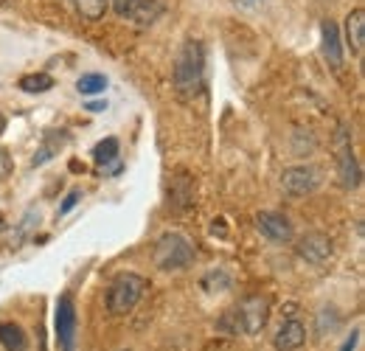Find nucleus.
Listing matches in <instances>:
<instances>
[{
  "instance_id": "1",
  "label": "nucleus",
  "mask_w": 365,
  "mask_h": 351,
  "mask_svg": "<svg viewBox=\"0 0 365 351\" xmlns=\"http://www.w3.org/2000/svg\"><path fill=\"white\" fill-rule=\"evenodd\" d=\"M172 85L180 98H194L205 88V48L200 40H185L172 65Z\"/></svg>"
},
{
  "instance_id": "2",
  "label": "nucleus",
  "mask_w": 365,
  "mask_h": 351,
  "mask_svg": "<svg viewBox=\"0 0 365 351\" xmlns=\"http://www.w3.org/2000/svg\"><path fill=\"white\" fill-rule=\"evenodd\" d=\"M270 320V301L262 298V295H253V298H245L242 304L225 312L222 320H220V329L228 332V335H259Z\"/></svg>"
},
{
  "instance_id": "3",
  "label": "nucleus",
  "mask_w": 365,
  "mask_h": 351,
  "mask_svg": "<svg viewBox=\"0 0 365 351\" xmlns=\"http://www.w3.org/2000/svg\"><path fill=\"white\" fill-rule=\"evenodd\" d=\"M194 259H197V250H194L191 239L178 233V230L163 233V236L155 242V267L163 270V273L185 270V267L194 264Z\"/></svg>"
},
{
  "instance_id": "4",
  "label": "nucleus",
  "mask_w": 365,
  "mask_h": 351,
  "mask_svg": "<svg viewBox=\"0 0 365 351\" xmlns=\"http://www.w3.org/2000/svg\"><path fill=\"white\" fill-rule=\"evenodd\" d=\"M149 281L138 273H121L110 290H107V309L110 315H130L140 304V298L146 295Z\"/></svg>"
},
{
  "instance_id": "5",
  "label": "nucleus",
  "mask_w": 365,
  "mask_h": 351,
  "mask_svg": "<svg viewBox=\"0 0 365 351\" xmlns=\"http://www.w3.org/2000/svg\"><path fill=\"white\" fill-rule=\"evenodd\" d=\"M337 180L343 188H360L363 183V169H360V161L354 155V143H351V135L346 127H337Z\"/></svg>"
},
{
  "instance_id": "6",
  "label": "nucleus",
  "mask_w": 365,
  "mask_h": 351,
  "mask_svg": "<svg viewBox=\"0 0 365 351\" xmlns=\"http://www.w3.org/2000/svg\"><path fill=\"white\" fill-rule=\"evenodd\" d=\"M76 326H79V315L73 295H59L56 312H53V329H56V346L59 351H76Z\"/></svg>"
},
{
  "instance_id": "7",
  "label": "nucleus",
  "mask_w": 365,
  "mask_h": 351,
  "mask_svg": "<svg viewBox=\"0 0 365 351\" xmlns=\"http://www.w3.org/2000/svg\"><path fill=\"white\" fill-rule=\"evenodd\" d=\"M320 185V172L315 166H289L281 175V188L289 197H307L312 191H318Z\"/></svg>"
},
{
  "instance_id": "8",
  "label": "nucleus",
  "mask_w": 365,
  "mask_h": 351,
  "mask_svg": "<svg viewBox=\"0 0 365 351\" xmlns=\"http://www.w3.org/2000/svg\"><path fill=\"white\" fill-rule=\"evenodd\" d=\"M110 3L118 17L133 20L138 26H152L163 14V6L158 0H110Z\"/></svg>"
},
{
  "instance_id": "9",
  "label": "nucleus",
  "mask_w": 365,
  "mask_h": 351,
  "mask_svg": "<svg viewBox=\"0 0 365 351\" xmlns=\"http://www.w3.org/2000/svg\"><path fill=\"white\" fill-rule=\"evenodd\" d=\"M304 343H307V326H304V320L295 317V315H287L284 323H281V329L275 332L273 337L275 351H298Z\"/></svg>"
},
{
  "instance_id": "10",
  "label": "nucleus",
  "mask_w": 365,
  "mask_h": 351,
  "mask_svg": "<svg viewBox=\"0 0 365 351\" xmlns=\"http://www.w3.org/2000/svg\"><path fill=\"white\" fill-rule=\"evenodd\" d=\"M256 228L262 230V236H267L270 242H289L292 239V222L278 211H262L256 214Z\"/></svg>"
},
{
  "instance_id": "11",
  "label": "nucleus",
  "mask_w": 365,
  "mask_h": 351,
  "mask_svg": "<svg viewBox=\"0 0 365 351\" xmlns=\"http://www.w3.org/2000/svg\"><path fill=\"white\" fill-rule=\"evenodd\" d=\"M68 143H71V132L68 130H48L46 135H43V143L37 146V152H34V158H31V166L40 169V166L51 163Z\"/></svg>"
},
{
  "instance_id": "12",
  "label": "nucleus",
  "mask_w": 365,
  "mask_h": 351,
  "mask_svg": "<svg viewBox=\"0 0 365 351\" xmlns=\"http://www.w3.org/2000/svg\"><path fill=\"white\" fill-rule=\"evenodd\" d=\"M320 34H323V59L329 62L331 71L343 68V40H340V29L334 20H323L320 23Z\"/></svg>"
},
{
  "instance_id": "13",
  "label": "nucleus",
  "mask_w": 365,
  "mask_h": 351,
  "mask_svg": "<svg viewBox=\"0 0 365 351\" xmlns=\"http://www.w3.org/2000/svg\"><path fill=\"white\" fill-rule=\"evenodd\" d=\"M298 256L309 264H326L331 256V239L326 233H307L298 242Z\"/></svg>"
},
{
  "instance_id": "14",
  "label": "nucleus",
  "mask_w": 365,
  "mask_h": 351,
  "mask_svg": "<svg viewBox=\"0 0 365 351\" xmlns=\"http://www.w3.org/2000/svg\"><path fill=\"white\" fill-rule=\"evenodd\" d=\"M118 152H121V143L118 138H104L93 146V161L98 169H110V172H121V163H118Z\"/></svg>"
},
{
  "instance_id": "15",
  "label": "nucleus",
  "mask_w": 365,
  "mask_h": 351,
  "mask_svg": "<svg viewBox=\"0 0 365 351\" xmlns=\"http://www.w3.org/2000/svg\"><path fill=\"white\" fill-rule=\"evenodd\" d=\"M346 40L351 45V51L357 56H363L365 48V11L363 9H351L346 14Z\"/></svg>"
},
{
  "instance_id": "16",
  "label": "nucleus",
  "mask_w": 365,
  "mask_h": 351,
  "mask_svg": "<svg viewBox=\"0 0 365 351\" xmlns=\"http://www.w3.org/2000/svg\"><path fill=\"white\" fill-rule=\"evenodd\" d=\"M62 3L88 23H98L107 14V6H110V0H62Z\"/></svg>"
},
{
  "instance_id": "17",
  "label": "nucleus",
  "mask_w": 365,
  "mask_h": 351,
  "mask_svg": "<svg viewBox=\"0 0 365 351\" xmlns=\"http://www.w3.org/2000/svg\"><path fill=\"white\" fill-rule=\"evenodd\" d=\"M0 346L3 351H29V337L23 332V326L6 320L0 323Z\"/></svg>"
},
{
  "instance_id": "18",
  "label": "nucleus",
  "mask_w": 365,
  "mask_h": 351,
  "mask_svg": "<svg viewBox=\"0 0 365 351\" xmlns=\"http://www.w3.org/2000/svg\"><path fill=\"white\" fill-rule=\"evenodd\" d=\"M76 90L82 96H101L107 90V76L104 73H82L76 79Z\"/></svg>"
},
{
  "instance_id": "19",
  "label": "nucleus",
  "mask_w": 365,
  "mask_h": 351,
  "mask_svg": "<svg viewBox=\"0 0 365 351\" xmlns=\"http://www.w3.org/2000/svg\"><path fill=\"white\" fill-rule=\"evenodd\" d=\"M51 88H53L51 73H29L20 79V90H26V93H48Z\"/></svg>"
},
{
  "instance_id": "20",
  "label": "nucleus",
  "mask_w": 365,
  "mask_h": 351,
  "mask_svg": "<svg viewBox=\"0 0 365 351\" xmlns=\"http://www.w3.org/2000/svg\"><path fill=\"white\" fill-rule=\"evenodd\" d=\"M34 222H40V214L37 211H29L26 217H23V222H20V228H17V236H14V242H11V248L17 250L23 242H26V236H29V230L34 228Z\"/></svg>"
},
{
  "instance_id": "21",
  "label": "nucleus",
  "mask_w": 365,
  "mask_h": 351,
  "mask_svg": "<svg viewBox=\"0 0 365 351\" xmlns=\"http://www.w3.org/2000/svg\"><path fill=\"white\" fill-rule=\"evenodd\" d=\"M79 200H82V191L79 188H73L65 200H62V205H59V211H56V217H65V214H71L76 205H79Z\"/></svg>"
},
{
  "instance_id": "22",
  "label": "nucleus",
  "mask_w": 365,
  "mask_h": 351,
  "mask_svg": "<svg viewBox=\"0 0 365 351\" xmlns=\"http://www.w3.org/2000/svg\"><path fill=\"white\" fill-rule=\"evenodd\" d=\"M236 9H242V11H259V9H264L270 0H230Z\"/></svg>"
},
{
  "instance_id": "23",
  "label": "nucleus",
  "mask_w": 365,
  "mask_h": 351,
  "mask_svg": "<svg viewBox=\"0 0 365 351\" xmlns=\"http://www.w3.org/2000/svg\"><path fill=\"white\" fill-rule=\"evenodd\" d=\"M360 335H363V329L357 326V329H354V332H351V335L346 337V343L340 346V351H357V343H360Z\"/></svg>"
},
{
  "instance_id": "24",
  "label": "nucleus",
  "mask_w": 365,
  "mask_h": 351,
  "mask_svg": "<svg viewBox=\"0 0 365 351\" xmlns=\"http://www.w3.org/2000/svg\"><path fill=\"white\" fill-rule=\"evenodd\" d=\"M104 107H107V101H91V104H88V110H91V113H101Z\"/></svg>"
}]
</instances>
